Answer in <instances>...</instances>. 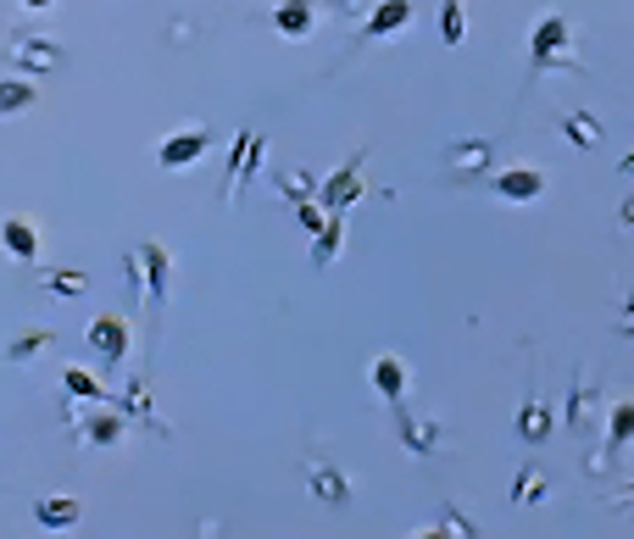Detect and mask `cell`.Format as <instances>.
Wrapping results in <instances>:
<instances>
[{
	"mask_svg": "<svg viewBox=\"0 0 634 539\" xmlns=\"http://www.w3.org/2000/svg\"><path fill=\"white\" fill-rule=\"evenodd\" d=\"M534 72H585V61L574 56V29L563 12H546L529 34V78Z\"/></svg>",
	"mask_w": 634,
	"mask_h": 539,
	"instance_id": "6da1fadb",
	"label": "cell"
},
{
	"mask_svg": "<svg viewBox=\"0 0 634 539\" xmlns=\"http://www.w3.org/2000/svg\"><path fill=\"white\" fill-rule=\"evenodd\" d=\"M129 284L145 290V306H151V323H156L162 306H167V284H173V256L156 239H140L129 250Z\"/></svg>",
	"mask_w": 634,
	"mask_h": 539,
	"instance_id": "7a4b0ae2",
	"label": "cell"
},
{
	"mask_svg": "<svg viewBox=\"0 0 634 539\" xmlns=\"http://www.w3.org/2000/svg\"><path fill=\"white\" fill-rule=\"evenodd\" d=\"M362 167H368V145H362L356 156H345V161L323 178V184H318V206H323V212H345V206L362 195Z\"/></svg>",
	"mask_w": 634,
	"mask_h": 539,
	"instance_id": "3957f363",
	"label": "cell"
},
{
	"mask_svg": "<svg viewBox=\"0 0 634 539\" xmlns=\"http://www.w3.org/2000/svg\"><path fill=\"white\" fill-rule=\"evenodd\" d=\"M445 167L457 184H474V178H490L496 172V156H490V139H451L445 150Z\"/></svg>",
	"mask_w": 634,
	"mask_h": 539,
	"instance_id": "277c9868",
	"label": "cell"
},
{
	"mask_svg": "<svg viewBox=\"0 0 634 539\" xmlns=\"http://www.w3.org/2000/svg\"><path fill=\"white\" fill-rule=\"evenodd\" d=\"M490 190L501 195V201H540L546 195V167H496L490 172Z\"/></svg>",
	"mask_w": 634,
	"mask_h": 539,
	"instance_id": "5b68a950",
	"label": "cell"
},
{
	"mask_svg": "<svg viewBox=\"0 0 634 539\" xmlns=\"http://www.w3.org/2000/svg\"><path fill=\"white\" fill-rule=\"evenodd\" d=\"M307 490H312L323 506H345V501H351V473H345L334 457L318 451V457L307 462Z\"/></svg>",
	"mask_w": 634,
	"mask_h": 539,
	"instance_id": "8992f818",
	"label": "cell"
},
{
	"mask_svg": "<svg viewBox=\"0 0 634 539\" xmlns=\"http://www.w3.org/2000/svg\"><path fill=\"white\" fill-rule=\"evenodd\" d=\"M256 161H262V134H256V128H240V134H234V156H229V167H223V201L240 195V184L256 172Z\"/></svg>",
	"mask_w": 634,
	"mask_h": 539,
	"instance_id": "52a82bcc",
	"label": "cell"
},
{
	"mask_svg": "<svg viewBox=\"0 0 634 539\" xmlns=\"http://www.w3.org/2000/svg\"><path fill=\"white\" fill-rule=\"evenodd\" d=\"M89 345H96V356L101 362H129V323L118 317V312H101L96 323H89Z\"/></svg>",
	"mask_w": 634,
	"mask_h": 539,
	"instance_id": "ba28073f",
	"label": "cell"
},
{
	"mask_svg": "<svg viewBox=\"0 0 634 539\" xmlns=\"http://www.w3.org/2000/svg\"><path fill=\"white\" fill-rule=\"evenodd\" d=\"M607 412H612V417H607V445L590 457V473H601V468L623 451V445H634V401H618V406H607Z\"/></svg>",
	"mask_w": 634,
	"mask_h": 539,
	"instance_id": "9c48e42d",
	"label": "cell"
},
{
	"mask_svg": "<svg viewBox=\"0 0 634 539\" xmlns=\"http://www.w3.org/2000/svg\"><path fill=\"white\" fill-rule=\"evenodd\" d=\"M207 150H212V134H207V128H178V134L162 139L156 161H162V167H190V161H201Z\"/></svg>",
	"mask_w": 634,
	"mask_h": 539,
	"instance_id": "30bf717a",
	"label": "cell"
},
{
	"mask_svg": "<svg viewBox=\"0 0 634 539\" xmlns=\"http://www.w3.org/2000/svg\"><path fill=\"white\" fill-rule=\"evenodd\" d=\"M412 0H379V7L362 18V40H390V34H401V29H412Z\"/></svg>",
	"mask_w": 634,
	"mask_h": 539,
	"instance_id": "8fae6325",
	"label": "cell"
},
{
	"mask_svg": "<svg viewBox=\"0 0 634 539\" xmlns=\"http://www.w3.org/2000/svg\"><path fill=\"white\" fill-rule=\"evenodd\" d=\"M374 390H379V395H385V401H390L396 412L407 406L412 373H407V362H401V356H390V350H385V356H374Z\"/></svg>",
	"mask_w": 634,
	"mask_h": 539,
	"instance_id": "7c38bea8",
	"label": "cell"
},
{
	"mask_svg": "<svg viewBox=\"0 0 634 539\" xmlns=\"http://www.w3.org/2000/svg\"><path fill=\"white\" fill-rule=\"evenodd\" d=\"M73 428H78V439L84 445H96V451H107V445H118L123 434H129V417H118V412H96V417H67Z\"/></svg>",
	"mask_w": 634,
	"mask_h": 539,
	"instance_id": "4fadbf2b",
	"label": "cell"
},
{
	"mask_svg": "<svg viewBox=\"0 0 634 539\" xmlns=\"http://www.w3.org/2000/svg\"><path fill=\"white\" fill-rule=\"evenodd\" d=\"M552 423H557L552 401H546V395H529V401H523V412H518V439H523V445H546Z\"/></svg>",
	"mask_w": 634,
	"mask_h": 539,
	"instance_id": "5bb4252c",
	"label": "cell"
},
{
	"mask_svg": "<svg viewBox=\"0 0 634 539\" xmlns=\"http://www.w3.org/2000/svg\"><path fill=\"white\" fill-rule=\"evenodd\" d=\"M596 412H601V379H579L574 395H568V428L585 434L596 423Z\"/></svg>",
	"mask_w": 634,
	"mask_h": 539,
	"instance_id": "9a60e30c",
	"label": "cell"
},
{
	"mask_svg": "<svg viewBox=\"0 0 634 539\" xmlns=\"http://www.w3.org/2000/svg\"><path fill=\"white\" fill-rule=\"evenodd\" d=\"M0 245H7L18 261H34V256H40V228H34V217H0Z\"/></svg>",
	"mask_w": 634,
	"mask_h": 539,
	"instance_id": "2e32d148",
	"label": "cell"
},
{
	"mask_svg": "<svg viewBox=\"0 0 634 539\" xmlns=\"http://www.w3.org/2000/svg\"><path fill=\"white\" fill-rule=\"evenodd\" d=\"M340 250H345V212H329V223L312 234V267L323 273V267H334Z\"/></svg>",
	"mask_w": 634,
	"mask_h": 539,
	"instance_id": "e0dca14e",
	"label": "cell"
},
{
	"mask_svg": "<svg viewBox=\"0 0 634 539\" xmlns=\"http://www.w3.org/2000/svg\"><path fill=\"white\" fill-rule=\"evenodd\" d=\"M78 517H84L78 495H45V501H34V523L40 528H73Z\"/></svg>",
	"mask_w": 634,
	"mask_h": 539,
	"instance_id": "ac0fdd59",
	"label": "cell"
},
{
	"mask_svg": "<svg viewBox=\"0 0 634 539\" xmlns=\"http://www.w3.org/2000/svg\"><path fill=\"white\" fill-rule=\"evenodd\" d=\"M18 67H29V72H56L67 56H62V45L56 40H18Z\"/></svg>",
	"mask_w": 634,
	"mask_h": 539,
	"instance_id": "d6986e66",
	"label": "cell"
},
{
	"mask_svg": "<svg viewBox=\"0 0 634 539\" xmlns=\"http://www.w3.org/2000/svg\"><path fill=\"white\" fill-rule=\"evenodd\" d=\"M401 445L412 457H434L440 451V423H418L407 406H401Z\"/></svg>",
	"mask_w": 634,
	"mask_h": 539,
	"instance_id": "ffe728a7",
	"label": "cell"
},
{
	"mask_svg": "<svg viewBox=\"0 0 634 539\" xmlns=\"http://www.w3.org/2000/svg\"><path fill=\"white\" fill-rule=\"evenodd\" d=\"M274 190L290 195V201L301 206V201H318V178L301 172V167H274Z\"/></svg>",
	"mask_w": 634,
	"mask_h": 539,
	"instance_id": "44dd1931",
	"label": "cell"
},
{
	"mask_svg": "<svg viewBox=\"0 0 634 539\" xmlns=\"http://www.w3.org/2000/svg\"><path fill=\"white\" fill-rule=\"evenodd\" d=\"M274 29H279V34H290V40H307V34L318 29V12H307V7H290V0H279V7H274Z\"/></svg>",
	"mask_w": 634,
	"mask_h": 539,
	"instance_id": "7402d4cb",
	"label": "cell"
},
{
	"mask_svg": "<svg viewBox=\"0 0 634 539\" xmlns=\"http://www.w3.org/2000/svg\"><path fill=\"white\" fill-rule=\"evenodd\" d=\"M563 134H568L574 150H596L601 145V123L590 112H563Z\"/></svg>",
	"mask_w": 634,
	"mask_h": 539,
	"instance_id": "603a6c76",
	"label": "cell"
},
{
	"mask_svg": "<svg viewBox=\"0 0 634 539\" xmlns=\"http://www.w3.org/2000/svg\"><path fill=\"white\" fill-rule=\"evenodd\" d=\"M440 40H445V50H457L468 40V7L463 0H445L440 7Z\"/></svg>",
	"mask_w": 634,
	"mask_h": 539,
	"instance_id": "cb8c5ba5",
	"label": "cell"
},
{
	"mask_svg": "<svg viewBox=\"0 0 634 539\" xmlns=\"http://www.w3.org/2000/svg\"><path fill=\"white\" fill-rule=\"evenodd\" d=\"M40 106V89L29 78H0V112H29Z\"/></svg>",
	"mask_w": 634,
	"mask_h": 539,
	"instance_id": "d4e9b609",
	"label": "cell"
},
{
	"mask_svg": "<svg viewBox=\"0 0 634 539\" xmlns=\"http://www.w3.org/2000/svg\"><path fill=\"white\" fill-rule=\"evenodd\" d=\"M62 390H67V401H89V406L107 401V390L96 384V373H84V368H67V373H62Z\"/></svg>",
	"mask_w": 634,
	"mask_h": 539,
	"instance_id": "484cf974",
	"label": "cell"
},
{
	"mask_svg": "<svg viewBox=\"0 0 634 539\" xmlns=\"http://www.w3.org/2000/svg\"><path fill=\"white\" fill-rule=\"evenodd\" d=\"M546 495H552V479L540 473V468H523V473L512 479V501H518V506H534V501H546Z\"/></svg>",
	"mask_w": 634,
	"mask_h": 539,
	"instance_id": "4316f807",
	"label": "cell"
},
{
	"mask_svg": "<svg viewBox=\"0 0 634 539\" xmlns=\"http://www.w3.org/2000/svg\"><path fill=\"white\" fill-rule=\"evenodd\" d=\"M45 345H56V328H29L7 345V362H29V356H40Z\"/></svg>",
	"mask_w": 634,
	"mask_h": 539,
	"instance_id": "83f0119b",
	"label": "cell"
},
{
	"mask_svg": "<svg viewBox=\"0 0 634 539\" xmlns=\"http://www.w3.org/2000/svg\"><path fill=\"white\" fill-rule=\"evenodd\" d=\"M45 290H56V295H67V301H73V295H84V290H89V279H84V273H73V267H51V273H45Z\"/></svg>",
	"mask_w": 634,
	"mask_h": 539,
	"instance_id": "f1b7e54d",
	"label": "cell"
},
{
	"mask_svg": "<svg viewBox=\"0 0 634 539\" xmlns=\"http://www.w3.org/2000/svg\"><path fill=\"white\" fill-rule=\"evenodd\" d=\"M440 528H445L451 539H479V528H474L463 512H445V523H440Z\"/></svg>",
	"mask_w": 634,
	"mask_h": 539,
	"instance_id": "f546056e",
	"label": "cell"
},
{
	"mask_svg": "<svg viewBox=\"0 0 634 539\" xmlns=\"http://www.w3.org/2000/svg\"><path fill=\"white\" fill-rule=\"evenodd\" d=\"M618 228H623V234H634V190H629V195H623V206H618Z\"/></svg>",
	"mask_w": 634,
	"mask_h": 539,
	"instance_id": "4dcf8cb0",
	"label": "cell"
},
{
	"mask_svg": "<svg viewBox=\"0 0 634 539\" xmlns=\"http://www.w3.org/2000/svg\"><path fill=\"white\" fill-rule=\"evenodd\" d=\"M618 334H623V339H634V290H629V301H623V317H618Z\"/></svg>",
	"mask_w": 634,
	"mask_h": 539,
	"instance_id": "1f68e13d",
	"label": "cell"
},
{
	"mask_svg": "<svg viewBox=\"0 0 634 539\" xmlns=\"http://www.w3.org/2000/svg\"><path fill=\"white\" fill-rule=\"evenodd\" d=\"M612 512H634V484H629V490H623V495L612 501Z\"/></svg>",
	"mask_w": 634,
	"mask_h": 539,
	"instance_id": "d6a6232c",
	"label": "cell"
},
{
	"mask_svg": "<svg viewBox=\"0 0 634 539\" xmlns=\"http://www.w3.org/2000/svg\"><path fill=\"white\" fill-rule=\"evenodd\" d=\"M290 7H307V12H318V7H340V0H290Z\"/></svg>",
	"mask_w": 634,
	"mask_h": 539,
	"instance_id": "836d02e7",
	"label": "cell"
},
{
	"mask_svg": "<svg viewBox=\"0 0 634 539\" xmlns=\"http://www.w3.org/2000/svg\"><path fill=\"white\" fill-rule=\"evenodd\" d=\"M18 7H29V12H51L56 0H18Z\"/></svg>",
	"mask_w": 634,
	"mask_h": 539,
	"instance_id": "e575fe53",
	"label": "cell"
},
{
	"mask_svg": "<svg viewBox=\"0 0 634 539\" xmlns=\"http://www.w3.org/2000/svg\"><path fill=\"white\" fill-rule=\"evenodd\" d=\"M618 172H623V178H634V150H629V156L618 161Z\"/></svg>",
	"mask_w": 634,
	"mask_h": 539,
	"instance_id": "d590c367",
	"label": "cell"
},
{
	"mask_svg": "<svg viewBox=\"0 0 634 539\" xmlns=\"http://www.w3.org/2000/svg\"><path fill=\"white\" fill-rule=\"evenodd\" d=\"M412 539H451L445 528H423V534H412Z\"/></svg>",
	"mask_w": 634,
	"mask_h": 539,
	"instance_id": "8d00e7d4",
	"label": "cell"
}]
</instances>
